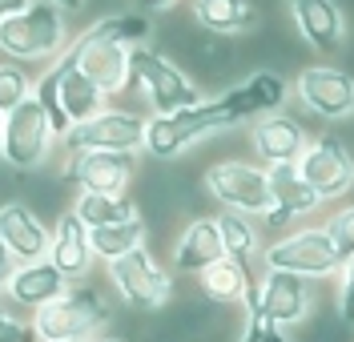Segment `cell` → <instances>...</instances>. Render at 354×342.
Instances as JSON below:
<instances>
[{"label":"cell","instance_id":"obj_1","mask_svg":"<svg viewBox=\"0 0 354 342\" xmlns=\"http://www.w3.org/2000/svg\"><path fill=\"white\" fill-rule=\"evenodd\" d=\"M113 319L109 302L93 286H68L57 302L32 314L37 342H93L97 330Z\"/></svg>","mask_w":354,"mask_h":342},{"label":"cell","instance_id":"obj_2","mask_svg":"<svg viewBox=\"0 0 354 342\" xmlns=\"http://www.w3.org/2000/svg\"><path fill=\"white\" fill-rule=\"evenodd\" d=\"M68 48V28H65V12L32 0L24 12L0 21V53L12 57L17 65L21 61H48V57H61Z\"/></svg>","mask_w":354,"mask_h":342},{"label":"cell","instance_id":"obj_3","mask_svg":"<svg viewBox=\"0 0 354 342\" xmlns=\"http://www.w3.org/2000/svg\"><path fill=\"white\" fill-rule=\"evenodd\" d=\"M129 89H137L149 101L153 117H169L177 109H189V105L201 101L194 81L169 57H161V53H153V48H145V45L129 48Z\"/></svg>","mask_w":354,"mask_h":342},{"label":"cell","instance_id":"obj_4","mask_svg":"<svg viewBox=\"0 0 354 342\" xmlns=\"http://www.w3.org/2000/svg\"><path fill=\"white\" fill-rule=\"evenodd\" d=\"M230 125L234 121H230V113H225V105L218 97L214 101H198L189 109H177L169 117H149L145 121V153L157 161H169L177 153H185L194 141L218 133V129H230Z\"/></svg>","mask_w":354,"mask_h":342},{"label":"cell","instance_id":"obj_5","mask_svg":"<svg viewBox=\"0 0 354 342\" xmlns=\"http://www.w3.org/2000/svg\"><path fill=\"white\" fill-rule=\"evenodd\" d=\"M266 270H282V274H298V278H330L342 274V254L330 242L326 226H306V229H290L282 238H274L262 254Z\"/></svg>","mask_w":354,"mask_h":342},{"label":"cell","instance_id":"obj_6","mask_svg":"<svg viewBox=\"0 0 354 342\" xmlns=\"http://www.w3.org/2000/svg\"><path fill=\"white\" fill-rule=\"evenodd\" d=\"M205 189L214 193V202L230 213H242V218H266L274 209L270 198V178H266L262 165H250V161H218L205 169Z\"/></svg>","mask_w":354,"mask_h":342},{"label":"cell","instance_id":"obj_7","mask_svg":"<svg viewBox=\"0 0 354 342\" xmlns=\"http://www.w3.org/2000/svg\"><path fill=\"white\" fill-rule=\"evenodd\" d=\"M145 121L133 109H105L65 133V153H141Z\"/></svg>","mask_w":354,"mask_h":342},{"label":"cell","instance_id":"obj_8","mask_svg":"<svg viewBox=\"0 0 354 342\" xmlns=\"http://www.w3.org/2000/svg\"><path fill=\"white\" fill-rule=\"evenodd\" d=\"M65 57L85 73L93 85H101L105 93L129 89V48L121 45L109 32V24L97 21L65 48Z\"/></svg>","mask_w":354,"mask_h":342},{"label":"cell","instance_id":"obj_9","mask_svg":"<svg viewBox=\"0 0 354 342\" xmlns=\"http://www.w3.org/2000/svg\"><path fill=\"white\" fill-rule=\"evenodd\" d=\"M109 282L133 310H161L174 298V278L157 266V258L145 246L109 262Z\"/></svg>","mask_w":354,"mask_h":342},{"label":"cell","instance_id":"obj_10","mask_svg":"<svg viewBox=\"0 0 354 342\" xmlns=\"http://www.w3.org/2000/svg\"><path fill=\"white\" fill-rule=\"evenodd\" d=\"M137 178V153H68L61 165V182L77 193H129Z\"/></svg>","mask_w":354,"mask_h":342},{"label":"cell","instance_id":"obj_11","mask_svg":"<svg viewBox=\"0 0 354 342\" xmlns=\"http://www.w3.org/2000/svg\"><path fill=\"white\" fill-rule=\"evenodd\" d=\"M298 173L322 202H334V198L354 189V158L334 133H322L310 141L306 153L298 158Z\"/></svg>","mask_w":354,"mask_h":342},{"label":"cell","instance_id":"obj_12","mask_svg":"<svg viewBox=\"0 0 354 342\" xmlns=\"http://www.w3.org/2000/svg\"><path fill=\"white\" fill-rule=\"evenodd\" d=\"M53 129H48V121H44L41 105L28 97L24 105H17L12 113H4V158L12 169H37L44 158H48V149H53Z\"/></svg>","mask_w":354,"mask_h":342},{"label":"cell","instance_id":"obj_13","mask_svg":"<svg viewBox=\"0 0 354 342\" xmlns=\"http://www.w3.org/2000/svg\"><path fill=\"white\" fill-rule=\"evenodd\" d=\"M258 282H262V294H258V306L250 310V319H262L266 326L286 330V326H298L310 314L314 290H310L306 278L282 274V270H266V278H258Z\"/></svg>","mask_w":354,"mask_h":342},{"label":"cell","instance_id":"obj_14","mask_svg":"<svg viewBox=\"0 0 354 342\" xmlns=\"http://www.w3.org/2000/svg\"><path fill=\"white\" fill-rule=\"evenodd\" d=\"M298 101L310 113L326 117V121H342L354 113V77L330 65H310L298 73Z\"/></svg>","mask_w":354,"mask_h":342},{"label":"cell","instance_id":"obj_15","mask_svg":"<svg viewBox=\"0 0 354 342\" xmlns=\"http://www.w3.org/2000/svg\"><path fill=\"white\" fill-rule=\"evenodd\" d=\"M0 242H4V250L17 258V266H28V262H44L48 258L53 229L41 222V213L32 205L8 202V205H0Z\"/></svg>","mask_w":354,"mask_h":342},{"label":"cell","instance_id":"obj_16","mask_svg":"<svg viewBox=\"0 0 354 342\" xmlns=\"http://www.w3.org/2000/svg\"><path fill=\"white\" fill-rule=\"evenodd\" d=\"M286 93L290 89L278 73H254V77H245L242 85H230L218 101L225 105L230 121L238 125V121H250V117H274L286 105Z\"/></svg>","mask_w":354,"mask_h":342},{"label":"cell","instance_id":"obj_17","mask_svg":"<svg viewBox=\"0 0 354 342\" xmlns=\"http://www.w3.org/2000/svg\"><path fill=\"white\" fill-rule=\"evenodd\" d=\"M250 145L262 158V169H270V165H298V158L306 153V145H310V137L298 121L274 113L250 125Z\"/></svg>","mask_w":354,"mask_h":342},{"label":"cell","instance_id":"obj_18","mask_svg":"<svg viewBox=\"0 0 354 342\" xmlns=\"http://www.w3.org/2000/svg\"><path fill=\"white\" fill-rule=\"evenodd\" d=\"M48 68H53V77H57V97H61V109H65L68 125H81V121H88V117H97V113L109 109V105H105L109 93L101 89V85H93L65 53L57 57V65H48Z\"/></svg>","mask_w":354,"mask_h":342},{"label":"cell","instance_id":"obj_19","mask_svg":"<svg viewBox=\"0 0 354 342\" xmlns=\"http://www.w3.org/2000/svg\"><path fill=\"white\" fill-rule=\"evenodd\" d=\"M294 12V28L302 32V41L318 53H334L346 41V21L342 8L334 0H286Z\"/></svg>","mask_w":354,"mask_h":342},{"label":"cell","instance_id":"obj_20","mask_svg":"<svg viewBox=\"0 0 354 342\" xmlns=\"http://www.w3.org/2000/svg\"><path fill=\"white\" fill-rule=\"evenodd\" d=\"M68 290V278L48 258L44 262H28V266H17V274H12V282H8V302L12 306H21V310H44L48 302H57V298Z\"/></svg>","mask_w":354,"mask_h":342},{"label":"cell","instance_id":"obj_21","mask_svg":"<svg viewBox=\"0 0 354 342\" xmlns=\"http://www.w3.org/2000/svg\"><path fill=\"white\" fill-rule=\"evenodd\" d=\"M48 262L57 266V270L65 274L68 282H77V278H85L88 266L97 262L93 258V246H88V229L85 222L68 209L57 218V226H53V242H48Z\"/></svg>","mask_w":354,"mask_h":342},{"label":"cell","instance_id":"obj_22","mask_svg":"<svg viewBox=\"0 0 354 342\" xmlns=\"http://www.w3.org/2000/svg\"><path fill=\"white\" fill-rule=\"evenodd\" d=\"M218 258H225L218 218H194V222H185L181 238L174 242V266L177 270L181 274H201L205 266H214Z\"/></svg>","mask_w":354,"mask_h":342},{"label":"cell","instance_id":"obj_23","mask_svg":"<svg viewBox=\"0 0 354 342\" xmlns=\"http://www.w3.org/2000/svg\"><path fill=\"white\" fill-rule=\"evenodd\" d=\"M194 21L209 37H234L258 24V8L250 0H194Z\"/></svg>","mask_w":354,"mask_h":342},{"label":"cell","instance_id":"obj_24","mask_svg":"<svg viewBox=\"0 0 354 342\" xmlns=\"http://www.w3.org/2000/svg\"><path fill=\"white\" fill-rule=\"evenodd\" d=\"M250 282H254V274H250V266L238 262V258H218L214 266H205V270L198 274L201 294L209 298V302H221V306H230V302H245Z\"/></svg>","mask_w":354,"mask_h":342},{"label":"cell","instance_id":"obj_25","mask_svg":"<svg viewBox=\"0 0 354 342\" xmlns=\"http://www.w3.org/2000/svg\"><path fill=\"white\" fill-rule=\"evenodd\" d=\"M266 178H270V198H274V205L286 209V213H294V218H302V213H310V209L322 205V198L302 182L298 165H270Z\"/></svg>","mask_w":354,"mask_h":342},{"label":"cell","instance_id":"obj_26","mask_svg":"<svg viewBox=\"0 0 354 342\" xmlns=\"http://www.w3.org/2000/svg\"><path fill=\"white\" fill-rule=\"evenodd\" d=\"M73 213L85 222V229H105V226H121V222L141 218L129 193H121V198H109V193H77Z\"/></svg>","mask_w":354,"mask_h":342},{"label":"cell","instance_id":"obj_27","mask_svg":"<svg viewBox=\"0 0 354 342\" xmlns=\"http://www.w3.org/2000/svg\"><path fill=\"white\" fill-rule=\"evenodd\" d=\"M88 246H93V258H101L109 266V262H117V258H125V254L145 246V222L133 218V222H121V226L88 229Z\"/></svg>","mask_w":354,"mask_h":342},{"label":"cell","instance_id":"obj_28","mask_svg":"<svg viewBox=\"0 0 354 342\" xmlns=\"http://www.w3.org/2000/svg\"><path fill=\"white\" fill-rule=\"evenodd\" d=\"M218 229H221L225 258H238V262H245V266H250V258H254V250H258V229L250 226V218L221 209V213H218Z\"/></svg>","mask_w":354,"mask_h":342},{"label":"cell","instance_id":"obj_29","mask_svg":"<svg viewBox=\"0 0 354 342\" xmlns=\"http://www.w3.org/2000/svg\"><path fill=\"white\" fill-rule=\"evenodd\" d=\"M32 77L24 73L17 61H4L0 65V113H12L17 105H24L28 97H32Z\"/></svg>","mask_w":354,"mask_h":342},{"label":"cell","instance_id":"obj_30","mask_svg":"<svg viewBox=\"0 0 354 342\" xmlns=\"http://www.w3.org/2000/svg\"><path fill=\"white\" fill-rule=\"evenodd\" d=\"M326 234H330V242L338 246L342 262H354V202L342 205V209H334L330 218H326Z\"/></svg>","mask_w":354,"mask_h":342},{"label":"cell","instance_id":"obj_31","mask_svg":"<svg viewBox=\"0 0 354 342\" xmlns=\"http://www.w3.org/2000/svg\"><path fill=\"white\" fill-rule=\"evenodd\" d=\"M0 342H37L32 319L17 314L8 302H0Z\"/></svg>","mask_w":354,"mask_h":342},{"label":"cell","instance_id":"obj_32","mask_svg":"<svg viewBox=\"0 0 354 342\" xmlns=\"http://www.w3.org/2000/svg\"><path fill=\"white\" fill-rule=\"evenodd\" d=\"M338 314H342V322H354V262L342 266V282H338Z\"/></svg>","mask_w":354,"mask_h":342},{"label":"cell","instance_id":"obj_33","mask_svg":"<svg viewBox=\"0 0 354 342\" xmlns=\"http://www.w3.org/2000/svg\"><path fill=\"white\" fill-rule=\"evenodd\" d=\"M12 274H17V258L4 250V242H0V294L8 290V282H12Z\"/></svg>","mask_w":354,"mask_h":342},{"label":"cell","instance_id":"obj_34","mask_svg":"<svg viewBox=\"0 0 354 342\" xmlns=\"http://www.w3.org/2000/svg\"><path fill=\"white\" fill-rule=\"evenodd\" d=\"M290 226H294V213H286V209H278V205H274V209L266 213V229H286V234H290Z\"/></svg>","mask_w":354,"mask_h":342},{"label":"cell","instance_id":"obj_35","mask_svg":"<svg viewBox=\"0 0 354 342\" xmlns=\"http://www.w3.org/2000/svg\"><path fill=\"white\" fill-rule=\"evenodd\" d=\"M32 0H0V21H8V17H17V12H24Z\"/></svg>","mask_w":354,"mask_h":342},{"label":"cell","instance_id":"obj_36","mask_svg":"<svg viewBox=\"0 0 354 342\" xmlns=\"http://www.w3.org/2000/svg\"><path fill=\"white\" fill-rule=\"evenodd\" d=\"M262 330H266V322H262V319H250V322H245L242 342H262Z\"/></svg>","mask_w":354,"mask_h":342},{"label":"cell","instance_id":"obj_37","mask_svg":"<svg viewBox=\"0 0 354 342\" xmlns=\"http://www.w3.org/2000/svg\"><path fill=\"white\" fill-rule=\"evenodd\" d=\"M137 8H145V12H165V8H174L177 0H133Z\"/></svg>","mask_w":354,"mask_h":342},{"label":"cell","instance_id":"obj_38","mask_svg":"<svg viewBox=\"0 0 354 342\" xmlns=\"http://www.w3.org/2000/svg\"><path fill=\"white\" fill-rule=\"evenodd\" d=\"M44 4H53V8H61V12H81V8H85V0H44Z\"/></svg>","mask_w":354,"mask_h":342},{"label":"cell","instance_id":"obj_39","mask_svg":"<svg viewBox=\"0 0 354 342\" xmlns=\"http://www.w3.org/2000/svg\"><path fill=\"white\" fill-rule=\"evenodd\" d=\"M262 342H286V334H282L278 326H266V330H262Z\"/></svg>","mask_w":354,"mask_h":342},{"label":"cell","instance_id":"obj_40","mask_svg":"<svg viewBox=\"0 0 354 342\" xmlns=\"http://www.w3.org/2000/svg\"><path fill=\"white\" fill-rule=\"evenodd\" d=\"M93 342H129V339H121V334H97Z\"/></svg>","mask_w":354,"mask_h":342},{"label":"cell","instance_id":"obj_41","mask_svg":"<svg viewBox=\"0 0 354 342\" xmlns=\"http://www.w3.org/2000/svg\"><path fill=\"white\" fill-rule=\"evenodd\" d=\"M0 158H4V113H0Z\"/></svg>","mask_w":354,"mask_h":342}]
</instances>
